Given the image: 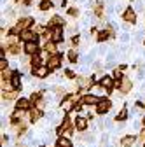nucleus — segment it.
Instances as JSON below:
<instances>
[{
    "mask_svg": "<svg viewBox=\"0 0 145 147\" xmlns=\"http://www.w3.org/2000/svg\"><path fill=\"white\" fill-rule=\"evenodd\" d=\"M47 72H49V68H46V67H40V65L39 67H33V74L37 77H46Z\"/></svg>",
    "mask_w": 145,
    "mask_h": 147,
    "instance_id": "obj_1",
    "label": "nucleus"
},
{
    "mask_svg": "<svg viewBox=\"0 0 145 147\" xmlns=\"http://www.w3.org/2000/svg\"><path fill=\"white\" fill-rule=\"evenodd\" d=\"M108 109H110V102H108V100H101V102H98V112H100V114H105Z\"/></svg>",
    "mask_w": 145,
    "mask_h": 147,
    "instance_id": "obj_2",
    "label": "nucleus"
},
{
    "mask_svg": "<svg viewBox=\"0 0 145 147\" xmlns=\"http://www.w3.org/2000/svg\"><path fill=\"white\" fill-rule=\"evenodd\" d=\"M25 51L30 54V56L37 54V44H35V42H26V44H25Z\"/></svg>",
    "mask_w": 145,
    "mask_h": 147,
    "instance_id": "obj_3",
    "label": "nucleus"
},
{
    "mask_svg": "<svg viewBox=\"0 0 145 147\" xmlns=\"http://www.w3.org/2000/svg\"><path fill=\"white\" fill-rule=\"evenodd\" d=\"M23 39L26 42H37V37H35L33 32H23Z\"/></svg>",
    "mask_w": 145,
    "mask_h": 147,
    "instance_id": "obj_4",
    "label": "nucleus"
},
{
    "mask_svg": "<svg viewBox=\"0 0 145 147\" xmlns=\"http://www.w3.org/2000/svg\"><path fill=\"white\" fill-rule=\"evenodd\" d=\"M82 102H84V103H87V105H93V103H98L100 100H98L95 95H87V96H84V98H82Z\"/></svg>",
    "mask_w": 145,
    "mask_h": 147,
    "instance_id": "obj_5",
    "label": "nucleus"
},
{
    "mask_svg": "<svg viewBox=\"0 0 145 147\" xmlns=\"http://www.w3.org/2000/svg\"><path fill=\"white\" fill-rule=\"evenodd\" d=\"M60 60H61V58H60V56H56V54H54V56H52V58H51V60L47 61L49 68H56V67L60 65Z\"/></svg>",
    "mask_w": 145,
    "mask_h": 147,
    "instance_id": "obj_6",
    "label": "nucleus"
},
{
    "mask_svg": "<svg viewBox=\"0 0 145 147\" xmlns=\"http://www.w3.org/2000/svg\"><path fill=\"white\" fill-rule=\"evenodd\" d=\"M101 86L103 88H112L114 86V82H112V77H108V76H105V77H101Z\"/></svg>",
    "mask_w": 145,
    "mask_h": 147,
    "instance_id": "obj_7",
    "label": "nucleus"
},
{
    "mask_svg": "<svg viewBox=\"0 0 145 147\" xmlns=\"http://www.w3.org/2000/svg\"><path fill=\"white\" fill-rule=\"evenodd\" d=\"M130 88H131V82H130V79H122V82H121V91H122V93H128V91H130Z\"/></svg>",
    "mask_w": 145,
    "mask_h": 147,
    "instance_id": "obj_8",
    "label": "nucleus"
},
{
    "mask_svg": "<svg viewBox=\"0 0 145 147\" xmlns=\"http://www.w3.org/2000/svg\"><path fill=\"white\" fill-rule=\"evenodd\" d=\"M124 20H126V21H130V23H133V21L136 20V16H135V12L130 9V11H126V12H124Z\"/></svg>",
    "mask_w": 145,
    "mask_h": 147,
    "instance_id": "obj_9",
    "label": "nucleus"
},
{
    "mask_svg": "<svg viewBox=\"0 0 145 147\" xmlns=\"http://www.w3.org/2000/svg\"><path fill=\"white\" fill-rule=\"evenodd\" d=\"M30 117L33 119V121H39L40 117H42V112L39 109H32V112H30Z\"/></svg>",
    "mask_w": 145,
    "mask_h": 147,
    "instance_id": "obj_10",
    "label": "nucleus"
},
{
    "mask_svg": "<svg viewBox=\"0 0 145 147\" xmlns=\"http://www.w3.org/2000/svg\"><path fill=\"white\" fill-rule=\"evenodd\" d=\"M58 147H72V142L66 137H61V138H58Z\"/></svg>",
    "mask_w": 145,
    "mask_h": 147,
    "instance_id": "obj_11",
    "label": "nucleus"
},
{
    "mask_svg": "<svg viewBox=\"0 0 145 147\" xmlns=\"http://www.w3.org/2000/svg\"><path fill=\"white\" fill-rule=\"evenodd\" d=\"M32 23H33L32 20H21V21H19V25H17V28H19V30H25V28H28Z\"/></svg>",
    "mask_w": 145,
    "mask_h": 147,
    "instance_id": "obj_12",
    "label": "nucleus"
},
{
    "mask_svg": "<svg viewBox=\"0 0 145 147\" xmlns=\"http://www.w3.org/2000/svg\"><path fill=\"white\" fill-rule=\"evenodd\" d=\"M52 40H61V26H56V30H54L52 37H51Z\"/></svg>",
    "mask_w": 145,
    "mask_h": 147,
    "instance_id": "obj_13",
    "label": "nucleus"
},
{
    "mask_svg": "<svg viewBox=\"0 0 145 147\" xmlns=\"http://www.w3.org/2000/svg\"><path fill=\"white\" fill-rule=\"evenodd\" d=\"M91 84H93V82H91V79H84V77H81V79H79V86H81V88H89Z\"/></svg>",
    "mask_w": 145,
    "mask_h": 147,
    "instance_id": "obj_14",
    "label": "nucleus"
},
{
    "mask_svg": "<svg viewBox=\"0 0 145 147\" xmlns=\"http://www.w3.org/2000/svg\"><path fill=\"white\" fill-rule=\"evenodd\" d=\"M75 126L79 128V130H86V126H87V123H86V119L79 117V119H77V123H75Z\"/></svg>",
    "mask_w": 145,
    "mask_h": 147,
    "instance_id": "obj_15",
    "label": "nucleus"
},
{
    "mask_svg": "<svg viewBox=\"0 0 145 147\" xmlns=\"http://www.w3.org/2000/svg\"><path fill=\"white\" fill-rule=\"evenodd\" d=\"M61 107H63V110H66V112H68V110L72 109V96H68V98L63 102V105H61Z\"/></svg>",
    "mask_w": 145,
    "mask_h": 147,
    "instance_id": "obj_16",
    "label": "nucleus"
},
{
    "mask_svg": "<svg viewBox=\"0 0 145 147\" xmlns=\"http://www.w3.org/2000/svg\"><path fill=\"white\" fill-rule=\"evenodd\" d=\"M49 25H51V26H61V25H63V20H61V18H52Z\"/></svg>",
    "mask_w": 145,
    "mask_h": 147,
    "instance_id": "obj_17",
    "label": "nucleus"
},
{
    "mask_svg": "<svg viewBox=\"0 0 145 147\" xmlns=\"http://www.w3.org/2000/svg\"><path fill=\"white\" fill-rule=\"evenodd\" d=\"M46 51L51 53V54L56 53V46H54V42H47V44H46Z\"/></svg>",
    "mask_w": 145,
    "mask_h": 147,
    "instance_id": "obj_18",
    "label": "nucleus"
},
{
    "mask_svg": "<svg viewBox=\"0 0 145 147\" xmlns=\"http://www.w3.org/2000/svg\"><path fill=\"white\" fill-rule=\"evenodd\" d=\"M17 107H19V109H23V110H26V109L30 107V102L23 98V100H19V102H17Z\"/></svg>",
    "mask_w": 145,
    "mask_h": 147,
    "instance_id": "obj_19",
    "label": "nucleus"
},
{
    "mask_svg": "<svg viewBox=\"0 0 145 147\" xmlns=\"http://www.w3.org/2000/svg\"><path fill=\"white\" fill-rule=\"evenodd\" d=\"M12 86L16 89H19L21 88V81H19V76H12Z\"/></svg>",
    "mask_w": 145,
    "mask_h": 147,
    "instance_id": "obj_20",
    "label": "nucleus"
},
{
    "mask_svg": "<svg viewBox=\"0 0 145 147\" xmlns=\"http://www.w3.org/2000/svg\"><path fill=\"white\" fill-rule=\"evenodd\" d=\"M108 35H110V30H108V32H100V33H98V40H100V42H101V40H107Z\"/></svg>",
    "mask_w": 145,
    "mask_h": 147,
    "instance_id": "obj_21",
    "label": "nucleus"
},
{
    "mask_svg": "<svg viewBox=\"0 0 145 147\" xmlns=\"http://www.w3.org/2000/svg\"><path fill=\"white\" fill-rule=\"evenodd\" d=\"M51 7H52V4H51V0H44V2L40 4V9H44V11L51 9Z\"/></svg>",
    "mask_w": 145,
    "mask_h": 147,
    "instance_id": "obj_22",
    "label": "nucleus"
},
{
    "mask_svg": "<svg viewBox=\"0 0 145 147\" xmlns=\"http://www.w3.org/2000/svg\"><path fill=\"white\" fill-rule=\"evenodd\" d=\"M133 142H135V138H133V137H126V138L122 140V145H124V147H128V145H131Z\"/></svg>",
    "mask_w": 145,
    "mask_h": 147,
    "instance_id": "obj_23",
    "label": "nucleus"
},
{
    "mask_svg": "<svg viewBox=\"0 0 145 147\" xmlns=\"http://www.w3.org/2000/svg\"><path fill=\"white\" fill-rule=\"evenodd\" d=\"M68 58H70L72 61H75V60H77V53H75V51H70V53H68Z\"/></svg>",
    "mask_w": 145,
    "mask_h": 147,
    "instance_id": "obj_24",
    "label": "nucleus"
},
{
    "mask_svg": "<svg viewBox=\"0 0 145 147\" xmlns=\"http://www.w3.org/2000/svg\"><path fill=\"white\" fill-rule=\"evenodd\" d=\"M39 63H40V56L33 54V67H39Z\"/></svg>",
    "mask_w": 145,
    "mask_h": 147,
    "instance_id": "obj_25",
    "label": "nucleus"
},
{
    "mask_svg": "<svg viewBox=\"0 0 145 147\" xmlns=\"http://www.w3.org/2000/svg\"><path fill=\"white\" fill-rule=\"evenodd\" d=\"M2 96H4V98H5V100H11V98H14V96H16V95H14V93H11V91H7V93H4V95H2Z\"/></svg>",
    "mask_w": 145,
    "mask_h": 147,
    "instance_id": "obj_26",
    "label": "nucleus"
},
{
    "mask_svg": "<svg viewBox=\"0 0 145 147\" xmlns=\"http://www.w3.org/2000/svg\"><path fill=\"white\" fill-rule=\"evenodd\" d=\"M0 68H2V70H5V68H7V61H5L4 58H2V61H0Z\"/></svg>",
    "mask_w": 145,
    "mask_h": 147,
    "instance_id": "obj_27",
    "label": "nucleus"
},
{
    "mask_svg": "<svg viewBox=\"0 0 145 147\" xmlns=\"http://www.w3.org/2000/svg\"><path fill=\"white\" fill-rule=\"evenodd\" d=\"M126 116H128V112H126V110H122V112L119 114V119H126Z\"/></svg>",
    "mask_w": 145,
    "mask_h": 147,
    "instance_id": "obj_28",
    "label": "nucleus"
},
{
    "mask_svg": "<svg viewBox=\"0 0 145 147\" xmlns=\"http://www.w3.org/2000/svg\"><path fill=\"white\" fill-rule=\"evenodd\" d=\"M68 14H70V16H77V9H70Z\"/></svg>",
    "mask_w": 145,
    "mask_h": 147,
    "instance_id": "obj_29",
    "label": "nucleus"
},
{
    "mask_svg": "<svg viewBox=\"0 0 145 147\" xmlns=\"http://www.w3.org/2000/svg\"><path fill=\"white\" fill-rule=\"evenodd\" d=\"M114 76H115V77H121L122 74H121V70H115V72H114Z\"/></svg>",
    "mask_w": 145,
    "mask_h": 147,
    "instance_id": "obj_30",
    "label": "nucleus"
}]
</instances>
